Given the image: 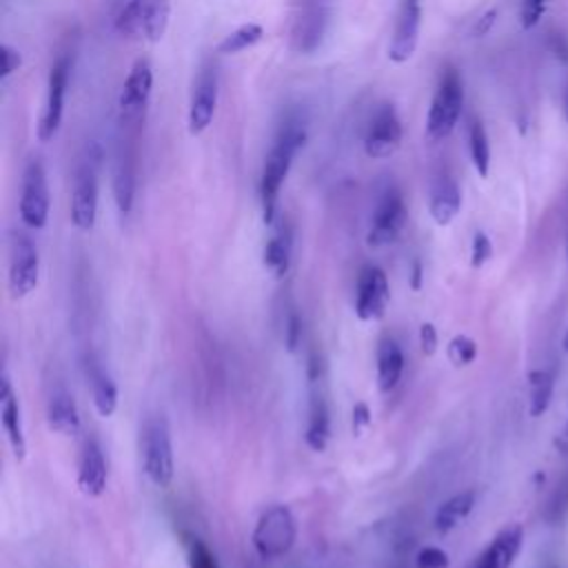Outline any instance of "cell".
<instances>
[{"mask_svg":"<svg viewBox=\"0 0 568 568\" xmlns=\"http://www.w3.org/2000/svg\"><path fill=\"white\" fill-rule=\"evenodd\" d=\"M419 346L424 355H435L437 346H439V337H437V328L430 322H424L419 326Z\"/></svg>","mask_w":568,"mask_h":568,"instance_id":"8d00e7d4","label":"cell"},{"mask_svg":"<svg viewBox=\"0 0 568 568\" xmlns=\"http://www.w3.org/2000/svg\"><path fill=\"white\" fill-rule=\"evenodd\" d=\"M402 120L395 111L393 104H379V109L373 113L368 126H366V135H364V151L368 158L373 160H384L390 158L399 144H402Z\"/></svg>","mask_w":568,"mask_h":568,"instance_id":"9a60e30c","label":"cell"},{"mask_svg":"<svg viewBox=\"0 0 568 568\" xmlns=\"http://www.w3.org/2000/svg\"><path fill=\"white\" fill-rule=\"evenodd\" d=\"M566 255H568V240H566Z\"/></svg>","mask_w":568,"mask_h":568,"instance_id":"f6af8a7d","label":"cell"},{"mask_svg":"<svg viewBox=\"0 0 568 568\" xmlns=\"http://www.w3.org/2000/svg\"><path fill=\"white\" fill-rule=\"evenodd\" d=\"M84 371H87V379L91 386V399H93L98 415L111 417L118 410V386H115L111 373L95 355L87 357Z\"/></svg>","mask_w":568,"mask_h":568,"instance_id":"cb8c5ba5","label":"cell"},{"mask_svg":"<svg viewBox=\"0 0 568 568\" xmlns=\"http://www.w3.org/2000/svg\"><path fill=\"white\" fill-rule=\"evenodd\" d=\"M462 209V191L459 184L455 182L453 175L439 173L433 184H430V195H428V211L430 217L439 224L446 226L450 224Z\"/></svg>","mask_w":568,"mask_h":568,"instance_id":"603a6c76","label":"cell"},{"mask_svg":"<svg viewBox=\"0 0 568 568\" xmlns=\"http://www.w3.org/2000/svg\"><path fill=\"white\" fill-rule=\"evenodd\" d=\"M566 437H568V426H566Z\"/></svg>","mask_w":568,"mask_h":568,"instance_id":"bcb514c9","label":"cell"},{"mask_svg":"<svg viewBox=\"0 0 568 568\" xmlns=\"http://www.w3.org/2000/svg\"><path fill=\"white\" fill-rule=\"evenodd\" d=\"M495 18H497V11H495V9H490L488 13H484V16H481V20H479V22H477V27H475V33H477V36H484V33L493 27Z\"/></svg>","mask_w":568,"mask_h":568,"instance_id":"60d3db41","label":"cell"},{"mask_svg":"<svg viewBox=\"0 0 568 568\" xmlns=\"http://www.w3.org/2000/svg\"><path fill=\"white\" fill-rule=\"evenodd\" d=\"M102 153L91 144L75 166L71 191V222L80 231H91L98 217V171Z\"/></svg>","mask_w":568,"mask_h":568,"instance_id":"52a82bcc","label":"cell"},{"mask_svg":"<svg viewBox=\"0 0 568 568\" xmlns=\"http://www.w3.org/2000/svg\"><path fill=\"white\" fill-rule=\"evenodd\" d=\"M477 342L468 335H455L448 346H446V355L450 359L453 366L462 368V366H470L477 359Z\"/></svg>","mask_w":568,"mask_h":568,"instance_id":"1f68e13d","label":"cell"},{"mask_svg":"<svg viewBox=\"0 0 568 568\" xmlns=\"http://www.w3.org/2000/svg\"><path fill=\"white\" fill-rule=\"evenodd\" d=\"M371 424V410H368V406L366 404H355V408H353V428H355V433H359L364 426H368Z\"/></svg>","mask_w":568,"mask_h":568,"instance_id":"f35d334b","label":"cell"},{"mask_svg":"<svg viewBox=\"0 0 568 568\" xmlns=\"http://www.w3.org/2000/svg\"><path fill=\"white\" fill-rule=\"evenodd\" d=\"M493 257V242L484 231H477L473 235V246H470V264L473 268H481L488 260Z\"/></svg>","mask_w":568,"mask_h":568,"instance_id":"836d02e7","label":"cell"},{"mask_svg":"<svg viewBox=\"0 0 568 568\" xmlns=\"http://www.w3.org/2000/svg\"><path fill=\"white\" fill-rule=\"evenodd\" d=\"M217 87H220L217 69L213 62H206L200 69L197 80L193 84V93H191V104H189V133L191 135H200L213 122L215 106H217Z\"/></svg>","mask_w":568,"mask_h":568,"instance_id":"2e32d148","label":"cell"},{"mask_svg":"<svg viewBox=\"0 0 568 568\" xmlns=\"http://www.w3.org/2000/svg\"><path fill=\"white\" fill-rule=\"evenodd\" d=\"M406 217H408V213H406V202H404L402 191L395 184H386L379 191L375 206H373L371 226H368V235H366L368 246L379 248V246L393 244L402 235V231L406 226Z\"/></svg>","mask_w":568,"mask_h":568,"instance_id":"9c48e42d","label":"cell"},{"mask_svg":"<svg viewBox=\"0 0 568 568\" xmlns=\"http://www.w3.org/2000/svg\"><path fill=\"white\" fill-rule=\"evenodd\" d=\"M564 113H566V120H568V87H566V93H564Z\"/></svg>","mask_w":568,"mask_h":568,"instance_id":"ee69618b","label":"cell"},{"mask_svg":"<svg viewBox=\"0 0 568 568\" xmlns=\"http://www.w3.org/2000/svg\"><path fill=\"white\" fill-rule=\"evenodd\" d=\"M311 397H308V419H306V430H304V442L311 450L322 453L328 446L331 439V410L326 395L320 388V375H311Z\"/></svg>","mask_w":568,"mask_h":568,"instance_id":"d6986e66","label":"cell"},{"mask_svg":"<svg viewBox=\"0 0 568 568\" xmlns=\"http://www.w3.org/2000/svg\"><path fill=\"white\" fill-rule=\"evenodd\" d=\"M390 302V286L386 273L377 264L362 266L355 288V315L362 322L382 320Z\"/></svg>","mask_w":568,"mask_h":568,"instance_id":"4fadbf2b","label":"cell"},{"mask_svg":"<svg viewBox=\"0 0 568 568\" xmlns=\"http://www.w3.org/2000/svg\"><path fill=\"white\" fill-rule=\"evenodd\" d=\"M422 286V266L419 262H415L413 266V288H419Z\"/></svg>","mask_w":568,"mask_h":568,"instance_id":"b9f144b4","label":"cell"},{"mask_svg":"<svg viewBox=\"0 0 568 568\" xmlns=\"http://www.w3.org/2000/svg\"><path fill=\"white\" fill-rule=\"evenodd\" d=\"M375 373H377V388L379 393H390L402 379L404 373V351L395 337H382L377 342L375 355Z\"/></svg>","mask_w":568,"mask_h":568,"instance_id":"d4e9b609","label":"cell"},{"mask_svg":"<svg viewBox=\"0 0 568 568\" xmlns=\"http://www.w3.org/2000/svg\"><path fill=\"white\" fill-rule=\"evenodd\" d=\"M153 87V69L149 60L138 58L122 84L118 106H120V122L124 124H142L144 111L151 98Z\"/></svg>","mask_w":568,"mask_h":568,"instance_id":"5bb4252c","label":"cell"},{"mask_svg":"<svg viewBox=\"0 0 568 568\" xmlns=\"http://www.w3.org/2000/svg\"><path fill=\"white\" fill-rule=\"evenodd\" d=\"M561 348H564V353H568V328H566V333L561 337Z\"/></svg>","mask_w":568,"mask_h":568,"instance_id":"7bdbcfd3","label":"cell"},{"mask_svg":"<svg viewBox=\"0 0 568 568\" xmlns=\"http://www.w3.org/2000/svg\"><path fill=\"white\" fill-rule=\"evenodd\" d=\"M422 29V2L419 0H402L388 44V58L397 64L413 58Z\"/></svg>","mask_w":568,"mask_h":568,"instance_id":"e0dca14e","label":"cell"},{"mask_svg":"<svg viewBox=\"0 0 568 568\" xmlns=\"http://www.w3.org/2000/svg\"><path fill=\"white\" fill-rule=\"evenodd\" d=\"M40 253L33 240L22 231L9 233V275L7 286L13 300H22L38 288Z\"/></svg>","mask_w":568,"mask_h":568,"instance_id":"ba28073f","label":"cell"},{"mask_svg":"<svg viewBox=\"0 0 568 568\" xmlns=\"http://www.w3.org/2000/svg\"><path fill=\"white\" fill-rule=\"evenodd\" d=\"M524 530L519 524H510L499 530L493 541L479 552L470 568H510L521 550Z\"/></svg>","mask_w":568,"mask_h":568,"instance_id":"7402d4cb","label":"cell"},{"mask_svg":"<svg viewBox=\"0 0 568 568\" xmlns=\"http://www.w3.org/2000/svg\"><path fill=\"white\" fill-rule=\"evenodd\" d=\"M22 64V55L18 49L9 47V44H2V73L0 78H9L13 71H18V67Z\"/></svg>","mask_w":568,"mask_h":568,"instance_id":"74e56055","label":"cell"},{"mask_svg":"<svg viewBox=\"0 0 568 568\" xmlns=\"http://www.w3.org/2000/svg\"><path fill=\"white\" fill-rule=\"evenodd\" d=\"M306 142V118L300 111H288L284 120L277 124L273 144L266 153L262 175H260V200L262 215L266 224L275 222L277 195L291 171L293 158Z\"/></svg>","mask_w":568,"mask_h":568,"instance_id":"6da1fadb","label":"cell"},{"mask_svg":"<svg viewBox=\"0 0 568 568\" xmlns=\"http://www.w3.org/2000/svg\"><path fill=\"white\" fill-rule=\"evenodd\" d=\"M475 501H477V493L475 490H462V493L448 497L446 501H442L439 508L435 510V517H433L435 530L439 535H446L453 528H457L473 513Z\"/></svg>","mask_w":568,"mask_h":568,"instance_id":"484cf974","label":"cell"},{"mask_svg":"<svg viewBox=\"0 0 568 568\" xmlns=\"http://www.w3.org/2000/svg\"><path fill=\"white\" fill-rule=\"evenodd\" d=\"M262 36H264L262 24H257V22H246V24L237 27L235 31H231V33L217 44V51H220V53H240V51L253 47L255 42H260Z\"/></svg>","mask_w":568,"mask_h":568,"instance_id":"f546056e","label":"cell"},{"mask_svg":"<svg viewBox=\"0 0 568 568\" xmlns=\"http://www.w3.org/2000/svg\"><path fill=\"white\" fill-rule=\"evenodd\" d=\"M69 75H71V55L60 53L55 62L51 64L49 80H47V102L44 111L38 124V138L40 142H49L62 122V111H64V95L69 87Z\"/></svg>","mask_w":568,"mask_h":568,"instance_id":"7c38bea8","label":"cell"},{"mask_svg":"<svg viewBox=\"0 0 568 568\" xmlns=\"http://www.w3.org/2000/svg\"><path fill=\"white\" fill-rule=\"evenodd\" d=\"M140 457L146 479L155 488H169L175 477V453L171 426L162 413L146 415L140 428Z\"/></svg>","mask_w":568,"mask_h":568,"instance_id":"7a4b0ae2","label":"cell"},{"mask_svg":"<svg viewBox=\"0 0 568 568\" xmlns=\"http://www.w3.org/2000/svg\"><path fill=\"white\" fill-rule=\"evenodd\" d=\"M331 0H295L291 47L297 53H313L328 27Z\"/></svg>","mask_w":568,"mask_h":568,"instance_id":"8fae6325","label":"cell"},{"mask_svg":"<svg viewBox=\"0 0 568 568\" xmlns=\"http://www.w3.org/2000/svg\"><path fill=\"white\" fill-rule=\"evenodd\" d=\"M47 424L53 433L73 437L80 433V410L73 393L64 384H55L47 397Z\"/></svg>","mask_w":568,"mask_h":568,"instance_id":"44dd1931","label":"cell"},{"mask_svg":"<svg viewBox=\"0 0 568 568\" xmlns=\"http://www.w3.org/2000/svg\"><path fill=\"white\" fill-rule=\"evenodd\" d=\"M20 220L29 229H44L51 209L47 169L40 158H31L22 171V189H20Z\"/></svg>","mask_w":568,"mask_h":568,"instance_id":"30bf717a","label":"cell"},{"mask_svg":"<svg viewBox=\"0 0 568 568\" xmlns=\"http://www.w3.org/2000/svg\"><path fill=\"white\" fill-rule=\"evenodd\" d=\"M171 0H129L118 18L115 29L131 40L158 42L169 27Z\"/></svg>","mask_w":568,"mask_h":568,"instance_id":"5b68a950","label":"cell"},{"mask_svg":"<svg viewBox=\"0 0 568 568\" xmlns=\"http://www.w3.org/2000/svg\"><path fill=\"white\" fill-rule=\"evenodd\" d=\"M142 124L120 122V133L115 138V151L111 162V189L115 206L122 215H129L135 197V175H138V133Z\"/></svg>","mask_w":568,"mask_h":568,"instance_id":"277c9868","label":"cell"},{"mask_svg":"<svg viewBox=\"0 0 568 568\" xmlns=\"http://www.w3.org/2000/svg\"><path fill=\"white\" fill-rule=\"evenodd\" d=\"M548 2H550V0H524V2H521V11H519L521 27H524V29H532V27L539 22L541 13L546 11V4H548Z\"/></svg>","mask_w":568,"mask_h":568,"instance_id":"d590c367","label":"cell"},{"mask_svg":"<svg viewBox=\"0 0 568 568\" xmlns=\"http://www.w3.org/2000/svg\"><path fill=\"white\" fill-rule=\"evenodd\" d=\"M0 422L2 430L7 435V442L13 450V457L18 462L24 459L27 455V437H24V426H22V413H20V402L13 390L11 377L4 371L2 373V388H0Z\"/></svg>","mask_w":568,"mask_h":568,"instance_id":"ffe728a7","label":"cell"},{"mask_svg":"<svg viewBox=\"0 0 568 568\" xmlns=\"http://www.w3.org/2000/svg\"><path fill=\"white\" fill-rule=\"evenodd\" d=\"M555 388V375L546 368H535L528 373V413L539 417L548 410Z\"/></svg>","mask_w":568,"mask_h":568,"instance_id":"83f0119b","label":"cell"},{"mask_svg":"<svg viewBox=\"0 0 568 568\" xmlns=\"http://www.w3.org/2000/svg\"><path fill=\"white\" fill-rule=\"evenodd\" d=\"M550 51L555 53L557 60L568 62V40L561 33H552L550 38Z\"/></svg>","mask_w":568,"mask_h":568,"instance_id":"ab89813d","label":"cell"},{"mask_svg":"<svg viewBox=\"0 0 568 568\" xmlns=\"http://www.w3.org/2000/svg\"><path fill=\"white\" fill-rule=\"evenodd\" d=\"M184 548H186V566L189 568H220L215 552L202 541L197 535L184 532Z\"/></svg>","mask_w":568,"mask_h":568,"instance_id":"4dcf8cb0","label":"cell"},{"mask_svg":"<svg viewBox=\"0 0 568 568\" xmlns=\"http://www.w3.org/2000/svg\"><path fill=\"white\" fill-rule=\"evenodd\" d=\"M568 510V481H564L555 495L550 497L548 506H546V519L548 521H559L564 517V513Z\"/></svg>","mask_w":568,"mask_h":568,"instance_id":"e575fe53","label":"cell"},{"mask_svg":"<svg viewBox=\"0 0 568 568\" xmlns=\"http://www.w3.org/2000/svg\"><path fill=\"white\" fill-rule=\"evenodd\" d=\"M297 541V519L284 504L268 506L255 521L251 544L262 561H277L286 557Z\"/></svg>","mask_w":568,"mask_h":568,"instance_id":"3957f363","label":"cell"},{"mask_svg":"<svg viewBox=\"0 0 568 568\" xmlns=\"http://www.w3.org/2000/svg\"><path fill=\"white\" fill-rule=\"evenodd\" d=\"M291 253H293V233H291V226L282 222L264 244V253H262L264 266L275 277H282L291 266Z\"/></svg>","mask_w":568,"mask_h":568,"instance_id":"4316f807","label":"cell"},{"mask_svg":"<svg viewBox=\"0 0 568 568\" xmlns=\"http://www.w3.org/2000/svg\"><path fill=\"white\" fill-rule=\"evenodd\" d=\"M468 151H470L475 171L481 178H486L488 169H490V144H488L486 129L479 120H470V124H468Z\"/></svg>","mask_w":568,"mask_h":568,"instance_id":"f1b7e54d","label":"cell"},{"mask_svg":"<svg viewBox=\"0 0 568 568\" xmlns=\"http://www.w3.org/2000/svg\"><path fill=\"white\" fill-rule=\"evenodd\" d=\"M450 566V559H448V552L439 546H422L415 555V568H448Z\"/></svg>","mask_w":568,"mask_h":568,"instance_id":"d6a6232c","label":"cell"},{"mask_svg":"<svg viewBox=\"0 0 568 568\" xmlns=\"http://www.w3.org/2000/svg\"><path fill=\"white\" fill-rule=\"evenodd\" d=\"M109 468L106 457L95 437H87L78 457V488L87 497H100L106 490Z\"/></svg>","mask_w":568,"mask_h":568,"instance_id":"ac0fdd59","label":"cell"},{"mask_svg":"<svg viewBox=\"0 0 568 568\" xmlns=\"http://www.w3.org/2000/svg\"><path fill=\"white\" fill-rule=\"evenodd\" d=\"M464 106V84L457 73V69L448 67L439 84L435 89V95L430 100L428 113H426V135L430 142H439L455 129Z\"/></svg>","mask_w":568,"mask_h":568,"instance_id":"8992f818","label":"cell"}]
</instances>
